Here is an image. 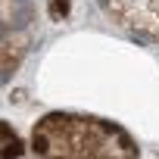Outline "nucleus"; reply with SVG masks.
I'll return each mask as SVG.
<instances>
[{"mask_svg": "<svg viewBox=\"0 0 159 159\" xmlns=\"http://www.w3.org/2000/svg\"><path fill=\"white\" fill-rule=\"evenodd\" d=\"M38 156H137L134 140L112 122L75 112H50L31 131Z\"/></svg>", "mask_w": 159, "mask_h": 159, "instance_id": "obj_1", "label": "nucleus"}, {"mask_svg": "<svg viewBox=\"0 0 159 159\" xmlns=\"http://www.w3.org/2000/svg\"><path fill=\"white\" fill-rule=\"evenodd\" d=\"M103 7L116 13L122 25H134L159 38V0H103Z\"/></svg>", "mask_w": 159, "mask_h": 159, "instance_id": "obj_2", "label": "nucleus"}]
</instances>
